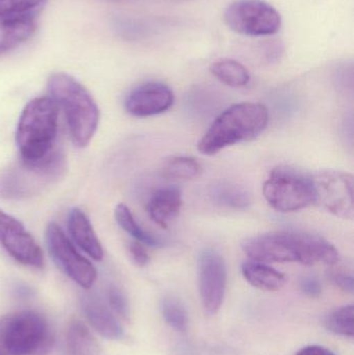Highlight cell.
<instances>
[{
	"label": "cell",
	"instance_id": "obj_25",
	"mask_svg": "<svg viewBox=\"0 0 354 355\" xmlns=\"http://www.w3.org/2000/svg\"><path fill=\"white\" fill-rule=\"evenodd\" d=\"M326 329L342 337L353 338L354 335V308L351 306L336 309L324 320Z\"/></svg>",
	"mask_w": 354,
	"mask_h": 355
},
{
	"label": "cell",
	"instance_id": "obj_26",
	"mask_svg": "<svg viewBox=\"0 0 354 355\" xmlns=\"http://www.w3.org/2000/svg\"><path fill=\"white\" fill-rule=\"evenodd\" d=\"M162 316L166 322L180 333H185L188 325V315L182 302L172 295L164 296L161 300Z\"/></svg>",
	"mask_w": 354,
	"mask_h": 355
},
{
	"label": "cell",
	"instance_id": "obj_6",
	"mask_svg": "<svg viewBox=\"0 0 354 355\" xmlns=\"http://www.w3.org/2000/svg\"><path fill=\"white\" fill-rule=\"evenodd\" d=\"M54 344L49 321L25 310L0 318V355H48Z\"/></svg>",
	"mask_w": 354,
	"mask_h": 355
},
{
	"label": "cell",
	"instance_id": "obj_7",
	"mask_svg": "<svg viewBox=\"0 0 354 355\" xmlns=\"http://www.w3.org/2000/svg\"><path fill=\"white\" fill-rule=\"evenodd\" d=\"M264 198L278 212L290 213L314 205L311 177L287 166L274 168L262 188Z\"/></svg>",
	"mask_w": 354,
	"mask_h": 355
},
{
	"label": "cell",
	"instance_id": "obj_31",
	"mask_svg": "<svg viewBox=\"0 0 354 355\" xmlns=\"http://www.w3.org/2000/svg\"><path fill=\"white\" fill-rule=\"evenodd\" d=\"M297 355H336L334 352H330V349L321 347V346L312 345L307 346L299 350Z\"/></svg>",
	"mask_w": 354,
	"mask_h": 355
},
{
	"label": "cell",
	"instance_id": "obj_3",
	"mask_svg": "<svg viewBox=\"0 0 354 355\" xmlns=\"http://www.w3.org/2000/svg\"><path fill=\"white\" fill-rule=\"evenodd\" d=\"M48 89L66 116L71 139L77 147H87L99 124V110L91 94L66 73H55L48 80Z\"/></svg>",
	"mask_w": 354,
	"mask_h": 355
},
{
	"label": "cell",
	"instance_id": "obj_23",
	"mask_svg": "<svg viewBox=\"0 0 354 355\" xmlns=\"http://www.w3.org/2000/svg\"><path fill=\"white\" fill-rule=\"evenodd\" d=\"M203 166L193 157L172 156L164 160L161 172L170 179L193 180L203 174Z\"/></svg>",
	"mask_w": 354,
	"mask_h": 355
},
{
	"label": "cell",
	"instance_id": "obj_17",
	"mask_svg": "<svg viewBox=\"0 0 354 355\" xmlns=\"http://www.w3.org/2000/svg\"><path fill=\"white\" fill-rule=\"evenodd\" d=\"M245 281L263 291H278L286 283V277L280 271L259 261H245L241 265Z\"/></svg>",
	"mask_w": 354,
	"mask_h": 355
},
{
	"label": "cell",
	"instance_id": "obj_15",
	"mask_svg": "<svg viewBox=\"0 0 354 355\" xmlns=\"http://www.w3.org/2000/svg\"><path fill=\"white\" fill-rule=\"evenodd\" d=\"M183 206L182 191L176 185L158 188L150 198L148 212L150 218L163 229H168V223L174 220Z\"/></svg>",
	"mask_w": 354,
	"mask_h": 355
},
{
	"label": "cell",
	"instance_id": "obj_18",
	"mask_svg": "<svg viewBox=\"0 0 354 355\" xmlns=\"http://www.w3.org/2000/svg\"><path fill=\"white\" fill-rule=\"evenodd\" d=\"M35 31V17L0 20V54L6 53L29 39Z\"/></svg>",
	"mask_w": 354,
	"mask_h": 355
},
{
	"label": "cell",
	"instance_id": "obj_10",
	"mask_svg": "<svg viewBox=\"0 0 354 355\" xmlns=\"http://www.w3.org/2000/svg\"><path fill=\"white\" fill-rule=\"evenodd\" d=\"M46 242L55 264L83 289H89L97 279V270L87 259L77 252L66 234L55 223L46 229Z\"/></svg>",
	"mask_w": 354,
	"mask_h": 355
},
{
	"label": "cell",
	"instance_id": "obj_1",
	"mask_svg": "<svg viewBox=\"0 0 354 355\" xmlns=\"http://www.w3.org/2000/svg\"><path fill=\"white\" fill-rule=\"evenodd\" d=\"M241 248L251 260L262 263H293L312 266L335 265L338 250L320 236L299 231H283L247 238Z\"/></svg>",
	"mask_w": 354,
	"mask_h": 355
},
{
	"label": "cell",
	"instance_id": "obj_9",
	"mask_svg": "<svg viewBox=\"0 0 354 355\" xmlns=\"http://www.w3.org/2000/svg\"><path fill=\"white\" fill-rule=\"evenodd\" d=\"M224 18L235 33L249 37L274 35L282 26L280 12L263 0H237L227 8Z\"/></svg>",
	"mask_w": 354,
	"mask_h": 355
},
{
	"label": "cell",
	"instance_id": "obj_27",
	"mask_svg": "<svg viewBox=\"0 0 354 355\" xmlns=\"http://www.w3.org/2000/svg\"><path fill=\"white\" fill-rule=\"evenodd\" d=\"M107 304L114 314L123 319H128L130 314L128 300L125 294L116 286H109L106 290Z\"/></svg>",
	"mask_w": 354,
	"mask_h": 355
},
{
	"label": "cell",
	"instance_id": "obj_30",
	"mask_svg": "<svg viewBox=\"0 0 354 355\" xmlns=\"http://www.w3.org/2000/svg\"><path fill=\"white\" fill-rule=\"evenodd\" d=\"M301 290L309 297H319L322 293V285L320 279L314 275H307L301 279Z\"/></svg>",
	"mask_w": 354,
	"mask_h": 355
},
{
	"label": "cell",
	"instance_id": "obj_8",
	"mask_svg": "<svg viewBox=\"0 0 354 355\" xmlns=\"http://www.w3.org/2000/svg\"><path fill=\"white\" fill-rule=\"evenodd\" d=\"M314 205L339 218L354 217L353 176L342 171L326 170L311 176Z\"/></svg>",
	"mask_w": 354,
	"mask_h": 355
},
{
	"label": "cell",
	"instance_id": "obj_5",
	"mask_svg": "<svg viewBox=\"0 0 354 355\" xmlns=\"http://www.w3.org/2000/svg\"><path fill=\"white\" fill-rule=\"evenodd\" d=\"M58 130V107L51 97L28 102L17 127L16 143L21 159L37 162L54 150Z\"/></svg>",
	"mask_w": 354,
	"mask_h": 355
},
{
	"label": "cell",
	"instance_id": "obj_13",
	"mask_svg": "<svg viewBox=\"0 0 354 355\" xmlns=\"http://www.w3.org/2000/svg\"><path fill=\"white\" fill-rule=\"evenodd\" d=\"M175 96L170 87L160 83H148L133 89L125 101V108L137 118L158 116L170 110Z\"/></svg>",
	"mask_w": 354,
	"mask_h": 355
},
{
	"label": "cell",
	"instance_id": "obj_11",
	"mask_svg": "<svg viewBox=\"0 0 354 355\" xmlns=\"http://www.w3.org/2000/svg\"><path fill=\"white\" fill-rule=\"evenodd\" d=\"M0 244L20 264L43 268V252L39 244L18 219L2 210H0Z\"/></svg>",
	"mask_w": 354,
	"mask_h": 355
},
{
	"label": "cell",
	"instance_id": "obj_29",
	"mask_svg": "<svg viewBox=\"0 0 354 355\" xmlns=\"http://www.w3.org/2000/svg\"><path fill=\"white\" fill-rule=\"evenodd\" d=\"M128 250L131 259H132L133 262H134L137 266L145 267L149 264L151 258H150L147 248H145V244L137 241L132 242V243L129 244Z\"/></svg>",
	"mask_w": 354,
	"mask_h": 355
},
{
	"label": "cell",
	"instance_id": "obj_28",
	"mask_svg": "<svg viewBox=\"0 0 354 355\" xmlns=\"http://www.w3.org/2000/svg\"><path fill=\"white\" fill-rule=\"evenodd\" d=\"M328 279L342 291L353 294L354 292V279L353 273L342 268L332 269L328 271Z\"/></svg>",
	"mask_w": 354,
	"mask_h": 355
},
{
	"label": "cell",
	"instance_id": "obj_16",
	"mask_svg": "<svg viewBox=\"0 0 354 355\" xmlns=\"http://www.w3.org/2000/svg\"><path fill=\"white\" fill-rule=\"evenodd\" d=\"M68 230L73 241L91 259L101 261L104 257V250L99 238L96 235L95 230L82 210L74 208L70 211L68 217Z\"/></svg>",
	"mask_w": 354,
	"mask_h": 355
},
{
	"label": "cell",
	"instance_id": "obj_24",
	"mask_svg": "<svg viewBox=\"0 0 354 355\" xmlns=\"http://www.w3.org/2000/svg\"><path fill=\"white\" fill-rule=\"evenodd\" d=\"M47 0H0V20L35 17Z\"/></svg>",
	"mask_w": 354,
	"mask_h": 355
},
{
	"label": "cell",
	"instance_id": "obj_19",
	"mask_svg": "<svg viewBox=\"0 0 354 355\" xmlns=\"http://www.w3.org/2000/svg\"><path fill=\"white\" fill-rule=\"evenodd\" d=\"M66 355H100L99 345L87 325L78 320L69 324L66 335Z\"/></svg>",
	"mask_w": 354,
	"mask_h": 355
},
{
	"label": "cell",
	"instance_id": "obj_22",
	"mask_svg": "<svg viewBox=\"0 0 354 355\" xmlns=\"http://www.w3.org/2000/svg\"><path fill=\"white\" fill-rule=\"evenodd\" d=\"M114 216L118 225L129 235L132 236L137 242L148 246H155V248L162 246V242L156 236L152 235L143 229L126 205L118 204L114 210Z\"/></svg>",
	"mask_w": 354,
	"mask_h": 355
},
{
	"label": "cell",
	"instance_id": "obj_4",
	"mask_svg": "<svg viewBox=\"0 0 354 355\" xmlns=\"http://www.w3.org/2000/svg\"><path fill=\"white\" fill-rule=\"evenodd\" d=\"M66 172V156L60 150L54 149L37 162L19 158L0 173V198L12 200L33 198L57 183Z\"/></svg>",
	"mask_w": 354,
	"mask_h": 355
},
{
	"label": "cell",
	"instance_id": "obj_21",
	"mask_svg": "<svg viewBox=\"0 0 354 355\" xmlns=\"http://www.w3.org/2000/svg\"><path fill=\"white\" fill-rule=\"evenodd\" d=\"M209 194L215 204L228 208L247 209L253 202L251 193L236 184L222 183L214 186Z\"/></svg>",
	"mask_w": 354,
	"mask_h": 355
},
{
	"label": "cell",
	"instance_id": "obj_20",
	"mask_svg": "<svg viewBox=\"0 0 354 355\" xmlns=\"http://www.w3.org/2000/svg\"><path fill=\"white\" fill-rule=\"evenodd\" d=\"M210 72L218 80L231 87H245L251 80L249 70L234 60L222 58L210 66Z\"/></svg>",
	"mask_w": 354,
	"mask_h": 355
},
{
	"label": "cell",
	"instance_id": "obj_2",
	"mask_svg": "<svg viewBox=\"0 0 354 355\" xmlns=\"http://www.w3.org/2000/svg\"><path fill=\"white\" fill-rule=\"evenodd\" d=\"M269 123V112L261 103L242 102L222 112L197 144L204 155L212 156L222 150L247 143L262 135Z\"/></svg>",
	"mask_w": 354,
	"mask_h": 355
},
{
	"label": "cell",
	"instance_id": "obj_12",
	"mask_svg": "<svg viewBox=\"0 0 354 355\" xmlns=\"http://www.w3.org/2000/svg\"><path fill=\"white\" fill-rule=\"evenodd\" d=\"M227 279L224 258L214 250L202 252L199 260L200 296L208 315H215L220 311L226 294Z\"/></svg>",
	"mask_w": 354,
	"mask_h": 355
},
{
	"label": "cell",
	"instance_id": "obj_14",
	"mask_svg": "<svg viewBox=\"0 0 354 355\" xmlns=\"http://www.w3.org/2000/svg\"><path fill=\"white\" fill-rule=\"evenodd\" d=\"M81 309L89 324L106 339L120 340L124 337V329L116 314L97 294H85L81 297Z\"/></svg>",
	"mask_w": 354,
	"mask_h": 355
}]
</instances>
